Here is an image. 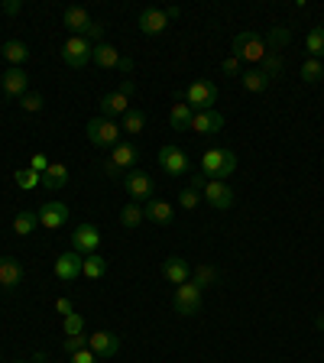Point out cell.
<instances>
[{
  "label": "cell",
  "instance_id": "obj_1",
  "mask_svg": "<svg viewBox=\"0 0 324 363\" xmlns=\"http://www.w3.org/2000/svg\"><path fill=\"white\" fill-rule=\"evenodd\" d=\"M201 172L211 182H227L237 172V156L230 150H208L201 156Z\"/></svg>",
  "mask_w": 324,
  "mask_h": 363
},
{
  "label": "cell",
  "instance_id": "obj_2",
  "mask_svg": "<svg viewBox=\"0 0 324 363\" xmlns=\"http://www.w3.org/2000/svg\"><path fill=\"white\" fill-rule=\"evenodd\" d=\"M179 98H185V104H189L191 111H214V104H218V84L208 82V78H198Z\"/></svg>",
  "mask_w": 324,
  "mask_h": 363
},
{
  "label": "cell",
  "instance_id": "obj_3",
  "mask_svg": "<svg viewBox=\"0 0 324 363\" xmlns=\"http://www.w3.org/2000/svg\"><path fill=\"white\" fill-rule=\"evenodd\" d=\"M84 133H88L91 146H101V150H113V146L121 143V133H123V130L117 127L113 121H107V117H94V121L84 123Z\"/></svg>",
  "mask_w": 324,
  "mask_h": 363
},
{
  "label": "cell",
  "instance_id": "obj_4",
  "mask_svg": "<svg viewBox=\"0 0 324 363\" xmlns=\"http://www.w3.org/2000/svg\"><path fill=\"white\" fill-rule=\"evenodd\" d=\"M266 52H269V49H266L263 36H257V33H237L234 36V59L259 65V62L266 59Z\"/></svg>",
  "mask_w": 324,
  "mask_h": 363
},
{
  "label": "cell",
  "instance_id": "obj_5",
  "mask_svg": "<svg viewBox=\"0 0 324 363\" xmlns=\"http://www.w3.org/2000/svg\"><path fill=\"white\" fill-rule=\"evenodd\" d=\"M91 55H94V45L84 36H68L65 43H62V62H65L68 68H84L91 62Z\"/></svg>",
  "mask_w": 324,
  "mask_h": 363
},
{
  "label": "cell",
  "instance_id": "obj_6",
  "mask_svg": "<svg viewBox=\"0 0 324 363\" xmlns=\"http://www.w3.org/2000/svg\"><path fill=\"white\" fill-rule=\"evenodd\" d=\"M136 159H140V150H136L133 143H117L111 150V159L104 162V172L111 175V179H121L123 169H133Z\"/></svg>",
  "mask_w": 324,
  "mask_h": 363
},
{
  "label": "cell",
  "instance_id": "obj_7",
  "mask_svg": "<svg viewBox=\"0 0 324 363\" xmlns=\"http://www.w3.org/2000/svg\"><path fill=\"white\" fill-rule=\"evenodd\" d=\"M175 311H179L181 318H189V315H198V308H201V289L195 286V282H185V286L175 289V298H172Z\"/></svg>",
  "mask_w": 324,
  "mask_h": 363
},
{
  "label": "cell",
  "instance_id": "obj_8",
  "mask_svg": "<svg viewBox=\"0 0 324 363\" xmlns=\"http://www.w3.org/2000/svg\"><path fill=\"white\" fill-rule=\"evenodd\" d=\"M159 166H162L166 175L181 179V175H189V156H185L179 146H162V150H159Z\"/></svg>",
  "mask_w": 324,
  "mask_h": 363
},
{
  "label": "cell",
  "instance_id": "obj_9",
  "mask_svg": "<svg viewBox=\"0 0 324 363\" xmlns=\"http://www.w3.org/2000/svg\"><path fill=\"white\" fill-rule=\"evenodd\" d=\"M91 62L94 65H101V68H121V72H133V62L130 59H123L113 45H107V43H98L94 45V55H91Z\"/></svg>",
  "mask_w": 324,
  "mask_h": 363
},
{
  "label": "cell",
  "instance_id": "obj_10",
  "mask_svg": "<svg viewBox=\"0 0 324 363\" xmlns=\"http://www.w3.org/2000/svg\"><path fill=\"white\" fill-rule=\"evenodd\" d=\"M55 276H59L62 282H75L78 276H82L84 269V257L82 253H75V250H68V253H59V259H55Z\"/></svg>",
  "mask_w": 324,
  "mask_h": 363
},
{
  "label": "cell",
  "instance_id": "obj_11",
  "mask_svg": "<svg viewBox=\"0 0 324 363\" xmlns=\"http://www.w3.org/2000/svg\"><path fill=\"white\" fill-rule=\"evenodd\" d=\"M204 201L211 204V208H218V211H227V208H234V189L227 185V182H211L208 179V185H204Z\"/></svg>",
  "mask_w": 324,
  "mask_h": 363
},
{
  "label": "cell",
  "instance_id": "obj_12",
  "mask_svg": "<svg viewBox=\"0 0 324 363\" xmlns=\"http://www.w3.org/2000/svg\"><path fill=\"white\" fill-rule=\"evenodd\" d=\"M123 189H127V195L133 198L136 204H140V201H150V198H152V189H156V182H152L146 172H136V169H133V172L123 179Z\"/></svg>",
  "mask_w": 324,
  "mask_h": 363
},
{
  "label": "cell",
  "instance_id": "obj_13",
  "mask_svg": "<svg viewBox=\"0 0 324 363\" xmlns=\"http://www.w3.org/2000/svg\"><path fill=\"white\" fill-rule=\"evenodd\" d=\"M62 26H65L72 36H84V39H88L94 20H91V13L84 7H68L65 13H62Z\"/></svg>",
  "mask_w": 324,
  "mask_h": 363
},
{
  "label": "cell",
  "instance_id": "obj_14",
  "mask_svg": "<svg viewBox=\"0 0 324 363\" xmlns=\"http://www.w3.org/2000/svg\"><path fill=\"white\" fill-rule=\"evenodd\" d=\"M101 243V230L94 224H78L75 234H72V250L75 253H82V257H88V253H94Z\"/></svg>",
  "mask_w": 324,
  "mask_h": 363
},
{
  "label": "cell",
  "instance_id": "obj_15",
  "mask_svg": "<svg viewBox=\"0 0 324 363\" xmlns=\"http://www.w3.org/2000/svg\"><path fill=\"white\" fill-rule=\"evenodd\" d=\"M136 26H140V33H143V36H159V33H166V26H169L166 10H159V7L140 10V16H136Z\"/></svg>",
  "mask_w": 324,
  "mask_h": 363
},
{
  "label": "cell",
  "instance_id": "obj_16",
  "mask_svg": "<svg viewBox=\"0 0 324 363\" xmlns=\"http://www.w3.org/2000/svg\"><path fill=\"white\" fill-rule=\"evenodd\" d=\"M36 214H39V227H45V230H59V227L68 220V204L45 201V204H39Z\"/></svg>",
  "mask_w": 324,
  "mask_h": 363
},
{
  "label": "cell",
  "instance_id": "obj_17",
  "mask_svg": "<svg viewBox=\"0 0 324 363\" xmlns=\"http://www.w3.org/2000/svg\"><path fill=\"white\" fill-rule=\"evenodd\" d=\"M30 88V75L23 72V68H7L4 75H0V91L7 94V98H23Z\"/></svg>",
  "mask_w": 324,
  "mask_h": 363
},
{
  "label": "cell",
  "instance_id": "obj_18",
  "mask_svg": "<svg viewBox=\"0 0 324 363\" xmlns=\"http://www.w3.org/2000/svg\"><path fill=\"white\" fill-rule=\"evenodd\" d=\"M88 347L94 350L101 360H107V357H113L117 350H121V337H117V334H111V331H94L88 337Z\"/></svg>",
  "mask_w": 324,
  "mask_h": 363
},
{
  "label": "cell",
  "instance_id": "obj_19",
  "mask_svg": "<svg viewBox=\"0 0 324 363\" xmlns=\"http://www.w3.org/2000/svg\"><path fill=\"white\" fill-rule=\"evenodd\" d=\"M191 130L201 136H211V133H220L224 130V117L218 111H195L191 117Z\"/></svg>",
  "mask_w": 324,
  "mask_h": 363
},
{
  "label": "cell",
  "instance_id": "obj_20",
  "mask_svg": "<svg viewBox=\"0 0 324 363\" xmlns=\"http://www.w3.org/2000/svg\"><path fill=\"white\" fill-rule=\"evenodd\" d=\"M23 282V266L20 259L13 257H0V289H7V292H13L16 286Z\"/></svg>",
  "mask_w": 324,
  "mask_h": 363
},
{
  "label": "cell",
  "instance_id": "obj_21",
  "mask_svg": "<svg viewBox=\"0 0 324 363\" xmlns=\"http://www.w3.org/2000/svg\"><path fill=\"white\" fill-rule=\"evenodd\" d=\"M127 111H130V98L123 94V91H111V94H104V98H101V113H104L107 121L123 117Z\"/></svg>",
  "mask_w": 324,
  "mask_h": 363
},
{
  "label": "cell",
  "instance_id": "obj_22",
  "mask_svg": "<svg viewBox=\"0 0 324 363\" xmlns=\"http://www.w3.org/2000/svg\"><path fill=\"white\" fill-rule=\"evenodd\" d=\"M143 214L152 224H169V220L175 218V208L169 201H162V198H150V201L143 204Z\"/></svg>",
  "mask_w": 324,
  "mask_h": 363
},
{
  "label": "cell",
  "instance_id": "obj_23",
  "mask_svg": "<svg viewBox=\"0 0 324 363\" xmlns=\"http://www.w3.org/2000/svg\"><path fill=\"white\" fill-rule=\"evenodd\" d=\"M162 276H166L172 286H185L189 282V276H191V269H189V259H181V257H169L166 263H162Z\"/></svg>",
  "mask_w": 324,
  "mask_h": 363
},
{
  "label": "cell",
  "instance_id": "obj_24",
  "mask_svg": "<svg viewBox=\"0 0 324 363\" xmlns=\"http://www.w3.org/2000/svg\"><path fill=\"white\" fill-rule=\"evenodd\" d=\"M0 52H4V62H10V65H13V68H20L23 62L30 59V45L23 43V39H7Z\"/></svg>",
  "mask_w": 324,
  "mask_h": 363
},
{
  "label": "cell",
  "instance_id": "obj_25",
  "mask_svg": "<svg viewBox=\"0 0 324 363\" xmlns=\"http://www.w3.org/2000/svg\"><path fill=\"white\" fill-rule=\"evenodd\" d=\"M43 185L49 191H59L68 185V169L62 166V162H49V169L43 172Z\"/></svg>",
  "mask_w": 324,
  "mask_h": 363
},
{
  "label": "cell",
  "instance_id": "obj_26",
  "mask_svg": "<svg viewBox=\"0 0 324 363\" xmlns=\"http://www.w3.org/2000/svg\"><path fill=\"white\" fill-rule=\"evenodd\" d=\"M191 117H195V111H191L189 104H172V111H169V127L185 133V130H191Z\"/></svg>",
  "mask_w": 324,
  "mask_h": 363
},
{
  "label": "cell",
  "instance_id": "obj_27",
  "mask_svg": "<svg viewBox=\"0 0 324 363\" xmlns=\"http://www.w3.org/2000/svg\"><path fill=\"white\" fill-rule=\"evenodd\" d=\"M36 227H39V214L36 211H30V208L16 211V218H13V234L16 237H30Z\"/></svg>",
  "mask_w": 324,
  "mask_h": 363
},
{
  "label": "cell",
  "instance_id": "obj_28",
  "mask_svg": "<svg viewBox=\"0 0 324 363\" xmlns=\"http://www.w3.org/2000/svg\"><path fill=\"white\" fill-rule=\"evenodd\" d=\"M240 84L250 94H259V91L269 88V78L263 75V68H247V72H240Z\"/></svg>",
  "mask_w": 324,
  "mask_h": 363
},
{
  "label": "cell",
  "instance_id": "obj_29",
  "mask_svg": "<svg viewBox=\"0 0 324 363\" xmlns=\"http://www.w3.org/2000/svg\"><path fill=\"white\" fill-rule=\"evenodd\" d=\"M104 272H107V259L101 253H88L84 257V269H82L84 279H104Z\"/></svg>",
  "mask_w": 324,
  "mask_h": 363
},
{
  "label": "cell",
  "instance_id": "obj_30",
  "mask_svg": "<svg viewBox=\"0 0 324 363\" xmlns=\"http://www.w3.org/2000/svg\"><path fill=\"white\" fill-rule=\"evenodd\" d=\"M143 220H146L143 204L130 201V204H123V208H121V224H123V227H130V230H133V227H140Z\"/></svg>",
  "mask_w": 324,
  "mask_h": 363
},
{
  "label": "cell",
  "instance_id": "obj_31",
  "mask_svg": "<svg viewBox=\"0 0 324 363\" xmlns=\"http://www.w3.org/2000/svg\"><path fill=\"white\" fill-rule=\"evenodd\" d=\"M121 130L123 133H143L146 130V113L143 111H133V107H130L127 113H123V123H121Z\"/></svg>",
  "mask_w": 324,
  "mask_h": 363
},
{
  "label": "cell",
  "instance_id": "obj_32",
  "mask_svg": "<svg viewBox=\"0 0 324 363\" xmlns=\"http://www.w3.org/2000/svg\"><path fill=\"white\" fill-rule=\"evenodd\" d=\"M13 182L20 185L23 191H33L36 185H43V175H39L36 169H16V172H13Z\"/></svg>",
  "mask_w": 324,
  "mask_h": 363
},
{
  "label": "cell",
  "instance_id": "obj_33",
  "mask_svg": "<svg viewBox=\"0 0 324 363\" xmlns=\"http://www.w3.org/2000/svg\"><path fill=\"white\" fill-rule=\"evenodd\" d=\"M305 49L311 52V59H321L324 55V26L308 30V36H305Z\"/></svg>",
  "mask_w": 324,
  "mask_h": 363
},
{
  "label": "cell",
  "instance_id": "obj_34",
  "mask_svg": "<svg viewBox=\"0 0 324 363\" xmlns=\"http://www.w3.org/2000/svg\"><path fill=\"white\" fill-rule=\"evenodd\" d=\"M218 276H220V272L214 269V266H198V269L191 272V282H195V286L204 292L208 286H214V282H218Z\"/></svg>",
  "mask_w": 324,
  "mask_h": 363
},
{
  "label": "cell",
  "instance_id": "obj_35",
  "mask_svg": "<svg viewBox=\"0 0 324 363\" xmlns=\"http://www.w3.org/2000/svg\"><path fill=\"white\" fill-rule=\"evenodd\" d=\"M321 78H324L321 59H305V65H302V82H305V84H315V82H321Z\"/></svg>",
  "mask_w": 324,
  "mask_h": 363
},
{
  "label": "cell",
  "instance_id": "obj_36",
  "mask_svg": "<svg viewBox=\"0 0 324 363\" xmlns=\"http://www.w3.org/2000/svg\"><path fill=\"white\" fill-rule=\"evenodd\" d=\"M62 331H65V337H75V334H84V318L78 315V311H72L68 318H62Z\"/></svg>",
  "mask_w": 324,
  "mask_h": 363
},
{
  "label": "cell",
  "instance_id": "obj_37",
  "mask_svg": "<svg viewBox=\"0 0 324 363\" xmlns=\"http://www.w3.org/2000/svg\"><path fill=\"white\" fill-rule=\"evenodd\" d=\"M259 65H263V75L272 82V78L282 72V55H279V52H266V59L259 62Z\"/></svg>",
  "mask_w": 324,
  "mask_h": 363
},
{
  "label": "cell",
  "instance_id": "obj_38",
  "mask_svg": "<svg viewBox=\"0 0 324 363\" xmlns=\"http://www.w3.org/2000/svg\"><path fill=\"white\" fill-rule=\"evenodd\" d=\"M289 39H292V33L289 30H272L269 36H266V49H269V52H279Z\"/></svg>",
  "mask_w": 324,
  "mask_h": 363
},
{
  "label": "cell",
  "instance_id": "obj_39",
  "mask_svg": "<svg viewBox=\"0 0 324 363\" xmlns=\"http://www.w3.org/2000/svg\"><path fill=\"white\" fill-rule=\"evenodd\" d=\"M20 107H23L26 113L43 111V94H39V91H26V94L20 98Z\"/></svg>",
  "mask_w": 324,
  "mask_h": 363
},
{
  "label": "cell",
  "instance_id": "obj_40",
  "mask_svg": "<svg viewBox=\"0 0 324 363\" xmlns=\"http://www.w3.org/2000/svg\"><path fill=\"white\" fill-rule=\"evenodd\" d=\"M88 347V337H84V334H75V337H65L62 340V350H65L68 357H75L78 350H84Z\"/></svg>",
  "mask_w": 324,
  "mask_h": 363
},
{
  "label": "cell",
  "instance_id": "obj_41",
  "mask_svg": "<svg viewBox=\"0 0 324 363\" xmlns=\"http://www.w3.org/2000/svg\"><path fill=\"white\" fill-rule=\"evenodd\" d=\"M198 201H201V195H198L191 185L179 191V204H181V208H189V211H191V208H198Z\"/></svg>",
  "mask_w": 324,
  "mask_h": 363
},
{
  "label": "cell",
  "instance_id": "obj_42",
  "mask_svg": "<svg viewBox=\"0 0 324 363\" xmlns=\"http://www.w3.org/2000/svg\"><path fill=\"white\" fill-rule=\"evenodd\" d=\"M220 72H224V75H230V78H240V59H234V55H230V59H224V62H220Z\"/></svg>",
  "mask_w": 324,
  "mask_h": 363
},
{
  "label": "cell",
  "instance_id": "obj_43",
  "mask_svg": "<svg viewBox=\"0 0 324 363\" xmlns=\"http://www.w3.org/2000/svg\"><path fill=\"white\" fill-rule=\"evenodd\" d=\"M72 363H101V357L94 354L91 347H84V350H78V354L72 357Z\"/></svg>",
  "mask_w": 324,
  "mask_h": 363
},
{
  "label": "cell",
  "instance_id": "obj_44",
  "mask_svg": "<svg viewBox=\"0 0 324 363\" xmlns=\"http://www.w3.org/2000/svg\"><path fill=\"white\" fill-rule=\"evenodd\" d=\"M55 311H59L62 318H68L72 311H75V305H72V298H65V295H62V298H55Z\"/></svg>",
  "mask_w": 324,
  "mask_h": 363
},
{
  "label": "cell",
  "instance_id": "obj_45",
  "mask_svg": "<svg viewBox=\"0 0 324 363\" xmlns=\"http://www.w3.org/2000/svg\"><path fill=\"white\" fill-rule=\"evenodd\" d=\"M30 169H36V172H39V175H43V172H45V169H49V159H45V156H43V152H36V156H33V166H30Z\"/></svg>",
  "mask_w": 324,
  "mask_h": 363
},
{
  "label": "cell",
  "instance_id": "obj_46",
  "mask_svg": "<svg viewBox=\"0 0 324 363\" xmlns=\"http://www.w3.org/2000/svg\"><path fill=\"white\" fill-rule=\"evenodd\" d=\"M0 10H4L7 16H13V13H20V10H23V4H20V0H7V4H4Z\"/></svg>",
  "mask_w": 324,
  "mask_h": 363
},
{
  "label": "cell",
  "instance_id": "obj_47",
  "mask_svg": "<svg viewBox=\"0 0 324 363\" xmlns=\"http://www.w3.org/2000/svg\"><path fill=\"white\" fill-rule=\"evenodd\" d=\"M117 91H123V94H127V98H133V91H136V82H133V78H127V82H123V84H121V88H117Z\"/></svg>",
  "mask_w": 324,
  "mask_h": 363
},
{
  "label": "cell",
  "instance_id": "obj_48",
  "mask_svg": "<svg viewBox=\"0 0 324 363\" xmlns=\"http://www.w3.org/2000/svg\"><path fill=\"white\" fill-rule=\"evenodd\" d=\"M104 36V26H101V23H94V26H91V33H88V39H101Z\"/></svg>",
  "mask_w": 324,
  "mask_h": 363
},
{
  "label": "cell",
  "instance_id": "obj_49",
  "mask_svg": "<svg viewBox=\"0 0 324 363\" xmlns=\"http://www.w3.org/2000/svg\"><path fill=\"white\" fill-rule=\"evenodd\" d=\"M179 16H181L179 7H169V10H166V20H179Z\"/></svg>",
  "mask_w": 324,
  "mask_h": 363
},
{
  "label": "cell",
  "instance_id": "obj_50",
  "mask_svg": "<svg viewBox=\"0 0 324 363\" xmlns=\"http://www.w3.org/2000/svg\"><path fill=\"white\" fill-rule=\"evenodd\" d=\"M33 363H52V360H49L45 354H36V357H33Z\"/></svg>",
  "mask_w": 324,
  "mask_h": 363
},
{
  "label": "cell",
  "instance_id": "obj_51",
  "mask_svg": "<svg viewBox=\"0 0 324 363\" xmlns=\"http://www.w3.org/2000/svg\"><path fill=\"white\" fill-rule=\"evenodd\" d=\"M315 325H318V328H324V315H318V321H315Z\"/></svg>",
  "mask_w": 324,
  "mask_h": 363
},
{
  "label": "cell",
  "instance_id": "obj_52",
  "mask_svg": "<svg viewBox=\"0 0 324 363\" xmlns=\"http://www.w3.org/2000/svg\"><path fill=\"white\" fill-rule=\"evenodd\" d=\"M13 363H30V360H13Z\"/></svg>",
  "mask_w": 324,
  "mask_h": 363
}]
</instances>
